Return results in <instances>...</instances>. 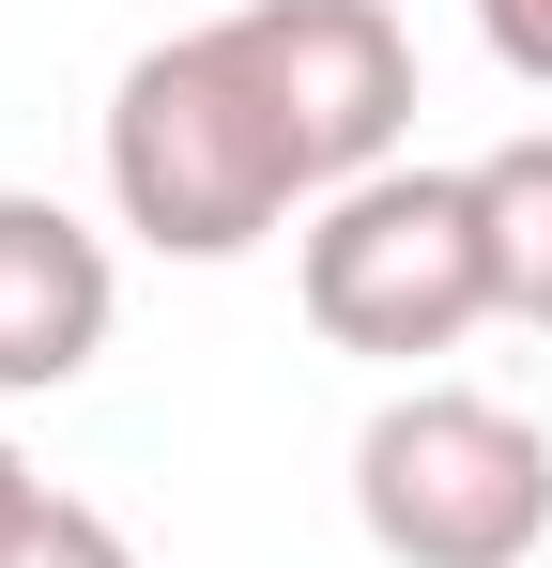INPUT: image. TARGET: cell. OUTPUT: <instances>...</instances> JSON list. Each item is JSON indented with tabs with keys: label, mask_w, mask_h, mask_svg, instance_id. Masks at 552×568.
I'll return each mask as SVG.
<instances>
[{
	"label": "cell",
	"mask_w": 552,
	"mask_h": 568,
	"mask_svg": "<svg viewBox=\"0 0 552 568\" xmlns=\"http://www.w3.org/2000/svg\"><path fill=\"white\" fill-rule=\"evenodd\" d=\"M31 523H47V476L16 462V430H0V554H16V538H31Z\"/></svg>",
	"instance_id": "9c48e42d"
},
{
	"label": "cell",
	"mask_w": 552,
	"mask_h": 568,
	"mask_svg": "<svg viewBox=\"0 0 552 568\" xmlns=\"http://www.w3.org/2000/svg\"><path fill=\"white\" fill-rule=\"evenodd\" d=\"M215 31L246 47V78L292 123V154H307L323 200L368 185V170H399V139H415V31L384 0H246Z\"/></svg>",
	"instance_id": "277c9868"
},
{
	"label": "cell",
	"mask_w": 552,
	"mask_h": 568,
	"mask_svg": "<svg viewBox=\"0 0 552 568\" xmlns=\"http://www.w3.org/2000/svg\"><path fill=\"white\" fill-rule=\"evenodd\" d=\"M354 523L384 568H522L552 538V430L476 384H415L354 430Z\"/></svg>",
	"instance_id": "3957f363"
},
{
	"label": "cell",
	"mask_w": 552,
	"mask_h": 568,
	"mask_svg": "<svg viewBox=\"0 0 552 568\" xmlns=\"http://www.w3.org/2000/svg\"><path fill=\"white\" fill-rule=\"evenodd\" d=\"M108 307H123L108 246H92L62 200L0 185V399H62L108 354Z\"/></svg>",
	"instance_id": "5b68a950"
},
{
	"label": "cell",
	"mask_w": 552,
	"mask_h": 568,
	"mask_svg": "<svg viewBox=\"0 0 552 568\" xmlns=\"http://www.w3.org/2000/svg\"><path fill=\"white\" fill-rule=\"evenodd\" d=\"M108 200H123V231L154 246V262H246L307 185V154H292V123L262 108L246 78V47L231 31H170V47H139L123 62V93H108Z\"/></svg>",
	"instance_id": "6da1fadb"
},
{
	"label": "cell",
	"mask_w": 552,
	"mask_h": 568,
	"mask_svg": "<svg viewBox=\"0 0 552 568\" xmlns=\"http://www.w3.org/2000/svg\"><path fill=\"white\" fill-rule=\"evenodd\" d=\"M476 31H491V62L522 93H552V0H476Z\"/></svg>",
	"instance_id": "ba28073f"
},
{
	"label": "cell",
	"mask_w": 552,
	"mask_h": 568,
	"mask_svg": "<svg viewBox=\"0 0 552 568\" xmlns=\"http://www.w3.org/2000/svg\"><path fill=\"white\" fill-rule=\"evenodd\" d=\"M0 568H139V554H123V523H108V507H78V491H47V523H31V538H16Z\"/></svg>",
	"instance_id": "52a82bcc"
},
{
	"label": "cell",
	"mask_w": 552,
	"mask_h": 568,
	"mask_svg": "<svg viewBox=\"0 0 552 568\" xmlns=\"http://www.w3.org/2000/svg\"><path fill=\"white\" fill-rule=\"evenodd\" d=\"M476 200H491V292H507V323L552 338V123L507 139V154H476Z\"/></svg>",
	"instance_id": "8992f818"
},
{
	"label": "cell",
	"mask_w": 552,
	"mask_h": 568,
	"mask_svg": "<svg viewBox=\"0 0 552 568\" xmlns=\"http://www.w3.org/2000/svg\"><path fill=\"white\" fill-rule=\"evenodd\" d=\"M307 323L323 354H368V369H415V354H460L507 292H491V200L476 170H368L307 215Z\"/></svg>",
	"instance_id": "7a4b0ae2"
}]
</instances>
